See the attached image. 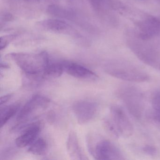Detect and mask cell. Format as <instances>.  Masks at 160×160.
Returning a JSON list of instances; mask_svg holds the SVG:
<instances>
[{"label": "cell", "instance_id": "cell-1", "mask_svg": "<svg viewBox=\"0 0 160 160\" xmlns=\"http://www.w3.org/2000/svg\"><path fill=\"white\" fill-rule=\"evenodd\" d=\"M28 76H43L44 71L49 63L45 52L38 53H11L7 55Z\"/></svg>", "mask_w": 160, "mask_h": 160}, {"label": "cell", "instance_id": "cell-2", "mask_svg": "<svg viewBox=\"0 0 160 160\" xmlns=\"http://www.w3.org/2000/svg\"><path fill=\"white\" fill-rule=\"evenodd\" d=\"M117 95L134 118L137 119H141L144 103L143 94L140 90L132 86H122L118 90Z\"/></svg>", "mask_w": 160, "mask_h": 160}, {"label": "cell", "instance_id": "cell-3", "mask_svg": "<svg viewBox=\"0 0 160 160\" xmlns=\"http://www.w3.org/2000/svg\"><path fill=\"white\" fill-rule=\"evenodd\" d=\"M88 145L91 154L97 160L124 159L120 150L111 141L107 139H100L96 142L88 138Z\"/></svg>", "mask_w": 160, "mask_h": 160}, {"label": "cell", "instance_id": "cell-4", "mask_svg": "<svg viewBox=\"0 0 160 160\" xmlns=\"http://www.w3.org/2000/svg\"><path fill=\"white\" fill-rule=\"evenodd\" d=\"M72 110L78 122L86 124L92 121L97 116L99 106L97 103L89 100H80L75 102Z\"/></svg>", "mask_w": 160, "mask_h": 160}, {"label": "cell", "instance_id": "cell-5", "mask_svg": "<svg viewBox=\"0 0 160 160\" xmlns=\"http://www.w3.org/2000/svg\"><path fill=\"white\" fill-rule=\"evenodd\" d=\"M105 71L111 76L129 82H146L150 78L147 72L134 68L109 67L107 68Z\"/></svg>", "mask_w": 160, "mask_h": 160}, {"label": "cell", "instance_id": "cell-6", "mask_svg": "<svg viewBox=\"0 0 160 160\" xmlns=\"http://www.w3.org/2000/svg\"><path fill=\"white\" fill-rule=\"evenodd\" d=\"M111 119L115 125L120 137L128 138L133 132V127L125 111L117 105L110 108Z\"/></svg>", "mask_w": 160, "mask_h": 160}, {"label": "cell", "instance_id": "cell-7", "mask_svg": "<svg viewBox=\"0 0 160 160\" xmlns=\"http://www.w3.org/2000/svg\"><path fill=\"white\" fill-rule=\"evenodd\" d=\"M50 100L45 96L36 94L32 96L18 112L17 120L25 121L36 110L47 107L50 103Z\"/></svg>", "mask_w": 160, "mask_h": 160}, {"label": "cell", "instance_id": "cell-8", "mask_svg": "<svg viewBox=\"0 0 160 160\" xmlns=\"http://www.w3.org/2000/svg\"><path fill=\"white\" fill-rule=\"evenodd\" d=\"M139 36L144 40H148L160 33V19L149 17L138 24Z\"/></svg>", "mask_w": 160, "mask_h": 160}, {"label": "cell", "instance_id": "cell-9", "mask_svg": "<svg viewBox=\"0 0 160 160\" xmlns=\"http://www.w3.org/2000/svg\"><path fill=\"white\" fill-rule=\"evenodd\" d=\"M64 72L69 75L80 79H92L97 78L95 73L85 66L76 62H62Z\"/></svg>", "mask_w": 160, "mask_h": 160}, {"label": "cell", "instance_id": "cell-10", "mask_svg": "<svg viewBox=\"0 0 160 160\" xmlns=\"http://www.w3.org/2000/svg\"><path fill=\"white\" fill-rule=\"evenodd\" d=\"M38 26L42 29L55 33L68 34L73 31L72 28L69 24L60 19H46L39 22Z\"/></svg>", "mask_w": 160, "mask_h": 160}, {"label": "cell", "instance_id": "cell-11", "mask_svg": "<svg viewBox=\"0 0 160 160\" xmlns=\"http://www.w3.org/2000/svg\"><path fill=\"white\" fill-rule=\"evenodd\" d=\"M40 132L39 123L30 124L16 139L17 146L19 148H24L30 145L37 138Z\"/></svg>", "mask_w": 160, "mask_h": 160}, {"label": "cell", "instance_id": "cell-12", "mask_svg": "<svg viewBox=\"0 0 160 160\" xmlns=\"http://www.w3.org/2000/svg\"><path fill=\"white\" fill-rule=\"evenodd\" d=\"M66 147L68 154L72 160L88 159L82 151L78 142L77 135L74 131H71L68 135Z\"/></svg>", "mask_w": 160, "mask_h": 160}, {"label": "cell", "instance_id": "cell-13", "mask_svg": "<svg viewBox=\"0 0 160 160\" xmlns=\"http://www.w3.org/2000/svg\"><path fill=\"white\" fill-rule=\"evenodd\" d=\"M19 104H12L1 108L0 111V126L2 128L18 112Z\"/></svg>", "mask_w": 160, "mask_h": 160}, {"label": "cell", "instance_id": "cell-14", "mask_svg": "<svg viewBox=\"0 0 160 160\" xmlns=\"http://www.w3.org/2000/svg\"><path fill=\"white\" fill-rule=\"evenodd\" d=\"M64 72L62 62L48 63L43 73L44 78H56L60 77Z\"/></svg>", "mask_w": 160, "mask_h": 160}, {"label": "cell", "instance_id": "cell-15", "mask_svg": "<svg viewBox=\"0 0 160 160\" xmlns=\"http://www.w3.org/2000/svg\"><path fill=\"white\" fill-rule=\"evenodd\" d=\"M48 149L46 141L42 138H36L29 148V152L35 155H42L45 153Z\"/></svg>", "mask_w": 160, "mask_h": 160}, {"label": "cell", "instance_id": "cell-16", "mask_svg": "<svg viewBox=\"0 0 160 160\" xmlns=\"http://www.w3.org/2000/svg\"><path fill=\"white\" fill-rule=\"evenodd\" d=\"M48 12L50 14L60 18L69 19L72 18V16L71 12L57 5H52L48 6Z\"/></svg>", "mask_w": 160, "mask_h": 160}, {"label": "cell", "instance_id": "cell-17", "mask_svg": "<svg viewBox=\"0 0 160 160\" xmlns=\"http://www.w3.org/2000/svg\"><path fill=\"white\" fill-rule=\"evenodd\" d=\"M153 119L160 123V90L154 93L152 98Z\"/></svg>", "mask_w": 160, "mask_h": 160}, {"label": "cell", "instance_id": "cell-18", "mask_svg": "<svg viewBox=\"0 0 160 160\" xmlns=\"http://www.w3.org/2000/svg\"><path fill=\"white\" fill-rule=\"evenodd\" d=\"M18 35L16 34H9L4 35L1 37V43H0V49L1 50L5 49L11 42L15 40Z\"/></svg>", "mask_w": 160, "mask_h": 160}, {"label": "cell", "instance_id": "cell-19", "mask_svg": "<svg viewBox=\"0 0 160 160\" xmlns=\"http://www.w3.org/2000/svg\"><path fill=\"white\" fill-rule=\"evenodd\" d=\"M104 126L105 127L106 129L114 137L117 138L120 137L118 131L111 119H106L104 121Z\"/></svg>", "mask_w": 160, "mask_h": 160}, {"label": "cell", "instance_id": "cell-20", "mask_svg": "<svg viewBox=\"0 0 160 160\" xmlns=\"http://www.w3.org/2000/svg\"><path fill=\"white\" fill-rule=\"evenodd\" d=\"M143 152L150 156H155L157 154V149L154 146L152 145H146L142 148Z\"/></svg>", "mask_w": 160, "mask_h": 160}, {"label": "cell", "instance_id": "cell-21", "mask_svg": "<svg viewBox=\"0 0 160 160\" xmlns=\"http://www.w3.org/2000/svg\"><path fill=\"white\" fill-rule=\"evenodd\" d=\"M92 5L96 10H99L102 5V0H89Z\"/></svg>", "mask_w": 160, "mask_h": 160}, {"label": "cell", "instance_id": "cell-22", "mask_svg": "<svg viewBox=\"0 0 160 160\" xmlns=\"http://www.w3.org/2000/svg\"><path fill=\"white\" fill-rule=\"evenodd\" d=\"M12 94H9L2 96L1 98V102H0L1 105H2L4 104L7 103L11 99V98L12 97Z\"/></svg>", "mask_w": 160, "mask_h": 160}, {"label": "cell", "instance_id": "cell-23", "mask_svg": "<svg viewBox=\"0 0 160 160\" xmlns=\"http://www.w3.org/2000/svg\"><path fill=\"white\" fill-rule=\"evenodd\" d=\"M24 1L29 2H41L42 0H22Z\"/></svg>", "mask_w": 160, "mask_h": 160}]
</instances>
